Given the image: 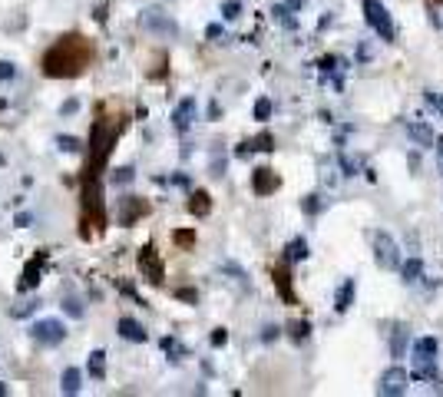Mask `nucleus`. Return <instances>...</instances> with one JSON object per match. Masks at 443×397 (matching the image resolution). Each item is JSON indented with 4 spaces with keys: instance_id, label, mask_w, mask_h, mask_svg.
I'll use <instances>...</instances> for the list:
<instances>
[{
    "instance_id": "39",
    "label": "nucleus",
    "mask_w": 443,
    "mask_h": 397,
    "mask_svg": "<svg viewBox=\"0 0 443 397\" xmlns=\"http://www.w3.org/2000/svg\"><path fill=\"white\" fill-rule=\"evenodd\" d=\"M76 106H80V103H76V99H67V103H63V116L76 113Z\"/></svg>"
},
{
    "instance_id": "20",
    "label": "nucleus",
    "mask_w": 443,
    "mask_h": 397,
    "mask_svg": "<svg viewBox=\"0 0 443 397\" xmlns=\"http://www.w3.org/2000/svg\"><path fill=\"white\" fill-rule=\"evenodd\" d=\"M86 371H90V378H96V381L106 378V351H93Z\"/></svg>"
},
{
    "instance_id": "3",
    "label": "nucleus",
    "mask_w": 443,
    "mask_h": 397,
    "mask_svg": "<svg viewBox=\"0 0 443 397\" xmlns=\"http://www.w3.org/2000/svg\"><path fill=\"white\" fill-rule=\"evenodd\" d=\"M364 17H368L370 30L384 40V43H390V40L397 37V30H394V17H390V10L381 3V0H364Z\"/></svg>"
},
{
    "instance_id": "25",
    "label": "nucleus",
    "mask_w": 443,
    "mask_h": 397,
    "mask_svg": "<svg viewBox=\"0 0 443 397\" xmlns=\"http://www.w3.org/2000/svg\"><path fill=\"white\" fill-rule=\"evenodd\" d=\"M222 17L225 20H239L241 17V3L239 0H225V3H222Z\"/></svg>"
},
{
    "instance_id": "11",
    "label": "nucleus",
    "mask_w": 443,
    "mask_h": 397,
    "mask_svg": "<svg viewBox=\"0 0 443 397\" xmlns=\"http://www.w3.org/2000/svg\"><path fill=\"white\" fill-rule=\"evenodd\" d=\"M354 295H357V282H354V278H344V285H341L337 295H334V311L344 315V311L354 304Z\"/></svg>"
},
{
    "instance_id": "33",
    "label": "nucleus",
    "mask_w": 443,
    "mask_h": 397,
    "mask_svg": "<svg viewBox=\"0 0 443 397\" xmlns=\"http://www.w3.org/2000/svg\"><path fill=\"white\" fill-rule=\"evenodd\" d=\"M272 143H275V139H272V136H268V132H265V136H259V139H255V143H252V146H255V149H275V146H272Z\"/></svg>"
},
{
    "instance_id": "4",
    "label": "nucleus",
    "mask_w": 443,
    "mask_h": 397,
    "mask_svg": "<svg viewBox=\"0 0 443 397\" xmlns=\"http://www.w3.org/2000/svg\"><path fill=\"white\" fill-rule=\"evenodd\" d=\"M30 338L37 344H47V348H56L67 341V324L56 322V318H40V322L30 324Z\"/></svg>"
},
{
    "instance_id": "28",
    "label": "nucleus",
    "mask_w": 443,
    "mask_h": 397,
    "mask_svg": "<svg viewBox=\"0 0 443 397\" xmlns=\"http://www.w3.org/2000/svg\"><path fill=\"white\" fill-rule=\"evenodd\" d=\"M63 311H67L70 318H83V302H76V298H67V302H63Z\"/></svg>"
},
{
    "instance_id": "1",
    "label": "nucleus",
    "mask_w": 443,
    "mask_h": 397,
    "mask_svg": "<svg viewBox=\"0 0 443 397\" xmlns=\"http://www.w3.org/2000/svg\"><path fill=\"white\" fill-rule=\"evenodd\" d=\"M93 50L86 37H80V34H67V37H60L47 50V57H43V73L53 76V80H70V76H80L86 70V63H90Z\"/></svg>"
},
{
    "instance_id": "5",
    "label": "nucleus",
    "mask_w": 443,
    "mask_h": 397,
    "mask_svg": "<svg viewBox=\"0 0 443 397\" xmlns=\"http://www.w3.org/2000/svg\"><path fill=\"white\" fill-rule=\"evenodd\" d=\"M374 262L381 265L384 272L400 268V248H397V242L390 239L387 232H377L374 235Z\"/></svg>"
},
{
    "instance_id": "29",
    "label": "nucleus",
    "mask_w": 443,
    "mask_h": 397,
    "mask_svg": "<svg viewBox=\"0 0 443 397\" xmlns=\"http://www.w3.org/2000/svg\"><path fill=\"white\" fill-rule=\"evenodd\" d=\"M308 331H311V328H308V322H295V324H291V338H295V341H304V338H308Z\"/></svg>"
},
{
    "instance_id": "36",
    "label": "nucleus",
    "mask_w": 443,
    "mask_h": 397,
    "mask_svg": "<svg viewBox=\"0 0 443 397\" xmlns=\"http://www.w3.org/2000/svg\"><path fill=\"white\" fill-rule=\"evenodd\" d=\"M225 341H228V331H225V328H215V335H212V344H215V348H222Z\"/></svg>"
},
{
    "instance_id": "35",
    "label": "nucleus",
    "mask_w": 443,
    "mask_h": 397,
    "mask_svg": "<svg viewBox=\"0 0 443 397\" xmlns=\"http://www.w3.org/2000/svg\"><path fill=\"white\" fill-rule=\"evenodd\" d=\"M318 199H321V195H308V199H304V212H318V208H321V202H318Z\"/></svg>"
},
{
    "instance_id": "41",
    "label": "nucleus",
    "mask_w": 443,
    "mask_h": 397,
    "mask_svg": "<svg viewBox=\"0 0 443 397\" xmlns=\"http://www.w3.org/2000/svg\"><path fill=\"white\" fill-rule=\"evenodd\" d=\"M3 394H7V384H0V397H3Z\"/></svg>"
},
{
    "instance_id": "37",
    "label": "nucleus",
    "mask_w": 443,
    "mask_h": 397,
    "mask_svg": "<svg viewBox=\"0 0 443 397\" xmlns=\"http://www.w3.org/2000/svg\"><path fill=\"white\" fill-rule=\"evenodd\" d=\"M278 335H281V328H275V324H268V328L261 331V341H275Z\"/></svg>"
},
{
    "instance_id": "17",
    "label": "nucleus",
    "mask_w": 443,
    "mask_h": 397,
    "mask_svg": "<svg viewBox=\"0 0 443 397\" xmlns=\"http://www.w3.org/2000/svg\"><path fill=\"white\" fill-rule=\"evenodd\" d=\"M298 7H301V0H295V3H275V10H272V14H275V20L278 23H285V27H295L298 20H295V10Z\"/></svg>"
},
{
    "instance_id": "34",
    "label": "nucleus",
    "mask_w": 443,
    "mask_h": 397,
    "mask_svg": "<svg viewBox=\"0 0 443 397\" xmlns=\"http://www.w3.org/2000/svg\"><path fill=\"white\" fill-rule=\"evenodd\" d=\"M14 222H17V228H30V226H34V215H30V212H20Z\"/></svg>"
},
{
    "instance_id": "27",
    "label": "nucleus",
    "mask_w": 443,
    "mask_h": 397,
    "mask_svg": "<svg viewBox=\"0 0 443 397\" xmlns=\"http://www.w3.org/2000/svg\"><path fill=\"white\" fill-rule=\"evenodd\" d=\"M268 116H272V99H268V96H261L259 103H255V119H259V123H265Z\"/></svg>"
},
{
    "instance_id": "13",
    "label": "nucleus",
    "mask_w": 443,
    "mask_h": 397,
    "mask_svg": "<svg viewBox=\"0 0 443 397\" xmlns=\"http://www.w3.org/2000/svg\"><path fill=\"white\" fill-rule=\"evenodd\" d=\"M83 378H86V374H83L80 368H67V371L60 374V391L70 397L80 394V391H83Z\"/></svg>"
},
{
    "instance_id": "12",
    "label": "nucleus",
    "mask_w": 443,
    "mask_h": 397,
    "mask_svg": "<svg viewBox=\"0 0 443 397\" xmlns=\"http://www.w3.org/2000/svg\"><path fill=\"white\" fill-rule=\"evenodd\" d=\"M407 136H410L417 146H424V149H433V143H437V136H433V130H430L427 123H407Z\"/></svg>"
},
{
    "instance_id": "21",
    "label": "nucleus",
    "mask_w": 443,
    "mask_h": 397,
    "mask_svg": "<svg viewBox=\"0 0 443 397\" xmlns=\"http://www.w3.org/2000/svg\"><path fill=\"white\" fill-rule=\"evenodd\" d=\"M275 186H278L275 172H272V169H255V192H259V195H265V192H272Z\"/></svg>"
},
{
    "instance_id": "38",
    "label": "nucleus",
    "mask_w": 443,
    "mask_h": 397,
    "mask_svg": "<svg viewBox=\"0 0 443 397\" xmlns=\"http://www.w3.org/2000/svg\"><path fill=\"white\" fill-rule=\"evenodd\" d=\"M225 172V156H215L212 159V176H222Z\"/></svg>"
},
{
    "instance_id": "8",
    "label": "nucleus",
    "mask_w": 443,
    "mask_h": 397,
    "mask_svg": "<svg viewBox=\"0 0 443 397\" xmlns=\"http://www.w3.org/2000/svg\"><path fill=\"white\" fill-rule=\"evenodd\" d=\"M195 116H199V103L192 99V96H185L182 103L176 106V113H172V126L179 132H185L192 123H195Z\"/></svg>"
},
{
    "instance_id": "10",
    "label": "nucleus",
    "mask_w": 443,
    "mask_h": 397,
    "mask_svg": "<svg viewBox=\"0 0 443 397\" xmlns=\"http://www.w3.org/2000/svg\"><path fill=\"white\" fill-rule=\"evenodd\" d=\"M43 265H47V255L40 252L37 258H34V262L27 265V268H23V278L17 282V291H34V288H37V285H40V272H43Z\"/></svg>"
},
{
    "instance_id": "14",
    "label": "nucleus",
    "mask_w": 443,
    "mask_h": 397,
    "mask_svg": "<svg viewBox=\"0 0 443 397\" xmlns=\"http://www.w3.org/2000/svg\"><path fill=\"white\" fill-rule=\"evenodd\" d=\"M139 215H146V202H139L136 195H126V199H123V212H119V222H123V226H132Z\"/></svg>"
},
{
    "instance_id": "7",
    "label": "nucleus",
    "mask_w": 443,
    "mask_h": 397,
    "mask_svg": "<svg viewBox=\"0 0 443 397\" xmlns=\"http://www.w3.org/2000/svg\"><path fill=\"white\" fill-rule=\"evenodd\" d=\"M143 27L152 30V34H163V37H176V34H179L176 20H169L166 14H159V10H146V14H143Z\"/></svg>"
},
{
    "instance_id": "18",
    "label": "nucleus",
    "mask_w": 443,
    "mask_h": 397,
    "mask_svg": "<svg viewBox=\"0 0 443 397\" xmlns=\"http://www.w3.org/2000/svg\"><path fill=\"white\" fill-rule=\"evenodd\" d=\"M189 212L192 215H208L212 212V199H208V192H192V199H189Z\"/></svg>"
},
{
    "instance_id": "24",
    "label": "nucleus",
    "mask_w": 443,
    "mask_h": 397,
    "mask_svg": "<svg viewBox=\"0 0 443 397\" xmlns=\"http://www.w3.org/2000/svg\"><path fill=\"white\" fill-rule=\"evenodd\" d=\"M56 146H60L63 152H80L83 149V143H80L76 136H56Z\"/></svg>"
},
{
    "instance_id": "16",
    "label": "nucleus",
    "mask_w": 443,
    "mask_h": 397,
    "mask_svg": "<svg viewBox=\"0 0 443 397\" xmlns=\"http://www.w3.org/2000/svg\"><path fill=\"white\" fill-rule=\"evenodd\" d=\"M407 341H410V328H407V324H397V328H394V338H390V351H394V358H404Z\"/></svg>"
},
{
    "instance_id": "9",
    "label": "nucleus",
    "mask_w": 443,
    "mask_h": 397,
    "mask_svg": "<svg viewBox=\"0 0 443 397\" xmlns=\"http://www.w3.org/2000/svg\"><path fill=\"white\" fill-rule=\"evenodd\" d=\"M139 272H143L152 285L163 282V262H159L156 248H143V252H139Z\"/></svg>"
},
{
    "instance_id": "19",
    "label": "nucleus",
    "mask_w": 443,
    "mask_h": 397,
    "mask_svg": "<svg viewBox=\"0 0 443 397\" xmlns=\"http://www.w3.org/2000/svg\"><path fill=\"white\" fill-rule=\"evenodd\" d=\"M400 275H404L407 285L420 282V278H424V262H420V258H407V265H400Z\"/></svg>"
},
{
    "instance_id": "23",
    "label": "nucleus",
    "mask_w": 443,
    "mask_h": 397,
    "mask_svg": "<svg viewBox=\"0 0 443 397\" xmlns=\"http://www.w3.org/2000/svg\"><path fill=\"white\" fill-rule=\"evenodd\" d=\"M159 344H163V351H166V354H169L172 361H182V358H185V348H182V344H179L176 338H163Z\"/></svg>"
},
{
    "instance_id": "22",
    "label": "nucleus",
    "mask_w": 443,
    "mask_h": 397,
    "mask_svg": "<svg viewBox=\"0 0 443 397\" xmlns=\"http://www.w3.org/2000/svg\"><path fill=\"white\" fill-rule=\"evenodd\" d=\"M285 258L295 265V262H304L308 258V242L304 239H295V242H288V248H285Z\"/></svg>"
},
{
    "instance_id": "26",
    "label": "nucleus",
    "mask_w": 443,
    "mask_h": 397,
    "mask_svg": "<svg viewBox=\"0 0 443 397\" xmlns=\"http://www.w3.org/2000/svg\"><path fill=\"white\" fill-rule=\"evenodd\" d=\"M132 179H136V169H132V166H123V169L112 172V182H116V186H126Z\"/></svg>"
},
{
    "instance_id": "6",
    "label": "nucleus",
    "mask_w": 443,
    "mask_h": 397,
    "mask_svg": "<svg viewBox=\"0 0 443 397\" xmlns=\"http://www.w3.org/2000/svg\"><path fill=\"white\" fill-rule=\"evenodd\" d=\"M407 387H410V374H407V368L394 364V368H387V371H381V381H377V394L400 397V394H407Z\"/></svg>"
},
{
    "instance_id": "2",
    "label": "nucleus",
    "mask_w": 443,
    "mask_h": 397,
    "mask_svg": "<svg viewBox=\"0 0 443 397\" xmlns=\"http://www.w3.org/2000/svg\"><path fill=\"white\" fill-rule=\"evenodd\" d=\"M437 351H440V341L437 338H420L414 344V378H424V381L437 378Z\"/></svg>"
},
{
    "instance_id": "40",
    "label": "nucleus",
    "mask_w": 443,
    "mask_h": 397,
    "mask_svg": "<svg viewBox=\"0 0 443 397\" xmlns=\"http://www.w3.org/2000/svg\"><path fill=\"white\" fill-rule=\"evenodd\" d=\"M437 166H440V172H443V139H437Z\"/></svg>"
},
{
    "instance_id": "30",
    "label": "nucleus",
    "mask_w": 443,
    "mask_h": 397,
    "mask_svg": "<svg viewBox=\"0 0 443 397\" xmlns=\"http://www.w3.org/2000/svg\"><path fill=\"white\" fill-rule=\"evenodd\" d=\"M17 70H14V63L10 60H0V80H14Z\"/></svg>"
},
{
    "instance_id": "15",
    "label": "nucleus",
    "mask_w": 443,
    "mask_h": 397,
    "mask_svg": "<svg viewBox=\"0 0 443 397\" xmlns=\"http://www.w3.org/2000/svg\"><path fill=\"white\" fill-rule=\"evenodd\" d=\"M116 328H119V338L136 341V344H143V341L149 338V335H146V328H143L139 322H132V318H119V324H116Z\"/></svg>"
},
{
    "instance_id": "32",
    "label": "nucleus",
    "mask_w": 443,
    "mask_h": 397,
    "mask_svg": "<svg viewBox=\"0 0 443 397\" xmlns=\"http://www.w3.org/2000/svg\"><path fill=\"white\" fill-rule=\"evenodd\" d=\"M205 37H208V40H219V43H222V40H225V30H222L219 23H208V30H205Z\"/></svg>"
},
{
    "instance_id": "31",
    "label": "nucleus",
    "mask_w": 443,
    "mask_h": 397,
    "mask_svg": "<svg viewBox=\"0 0 443 397\" xmlns=\"http://www.w3.org/2000/svg\"><path fill=\"white\" fill-rule=\"evenodd\" d=\"M427 103L440 113V119H443V93H427Z\"/></svg>"
}]
</instances>
